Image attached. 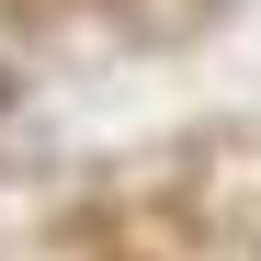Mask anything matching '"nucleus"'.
<instances>
[{"label":"nucleus","instance_id":"nucleus-1","mask_svg":"<svg viewBox=\"0 0 261 261\" xmlns=\"http://www.w3.org/2000/svg\"><path fill=\"white\" fill-rule=\"evenodd\" d=\"M0 102H12V80H0Z\"/></svg>","mask_w":261,"mask_h":261}]
</instances>
